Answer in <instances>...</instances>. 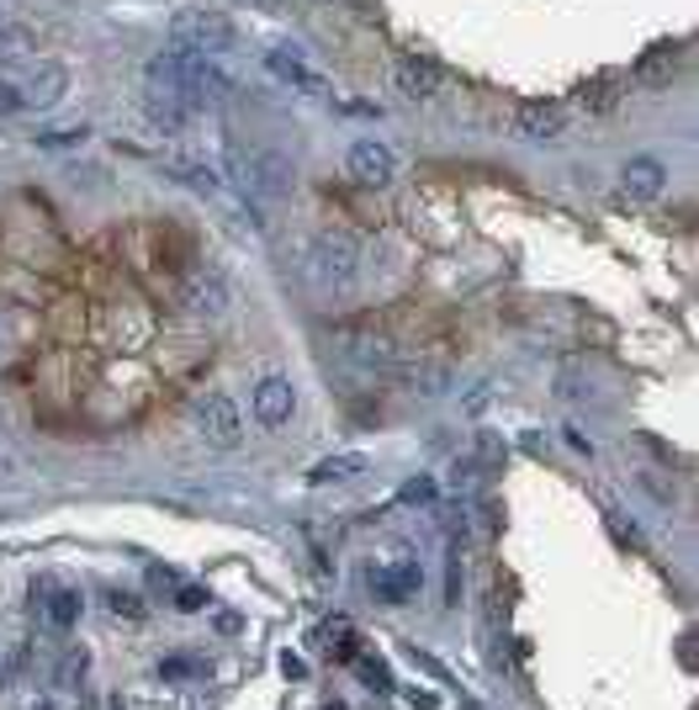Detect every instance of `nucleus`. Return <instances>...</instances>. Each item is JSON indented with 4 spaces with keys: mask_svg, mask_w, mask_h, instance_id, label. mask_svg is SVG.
<instances>
[{
    "mask_svg": "<svg viewBox=\"0 0 699 710\" xmlns=\"http://www.w3.org/2000/svg\"><path fill=\"white\" fill-rule=\"evenodd\" d=\"M228 176L249 201H282L292 197V165H286L276 149H260V144H234L228 149Z\"/></svg>",
    "mask_w": 699,
    "mask_h": 710,
    "instance_id": "f03ea898",
    "label": "nucleus"
},
{
    "mask_svg": "<svg viewBox=\"0 0 699 710\" xmlns=\"http://www.w3.org/2000/svg\"><path fill=\"white\" fill-rule=\"evenodd\" d=\"M292 414H297V387L286 377H265L260 387H255V420H260L265 430H282Z\"/></svg>",
    "mask_w": 699,
    "mask_h": 710,
    "instance_id": "9d476101",
    "label": "nucleus"
},
{
    "mask_svg": "<svg viewBox=\"0 0 699 710\" xmlns=\"http://www.w3.org/2000/svg\"><path fill=\"white\" fill-rule=\"evenodd\" d=\"M191 424H197V435L213 445V451H234L244 435L239 408H234V398H223V393H201V398L191 403Z\"/></svg>",
    "mask_w": 699,
    "mask_h": 710,
    "instance_id": "39448f33",
    "label": "nucleus"
},
{
    "mask_svg": "<svg viewBox=\"0 0 699 710\" xmlns=\"http://www.w3.org/2000/svg\"><path fill=\"white\" fill-rule=\"evenodd\" d=\"M111 610H117V615H122V621H144V615H149V610H144V600H138V594H117V589H111Z\"/></svg>",
    "mask_w": 699,
    "mask_h": 710,
    "instance_id": "412c9836",
    "label": "nucleus"
},
{
    "mask_svg": "<svg viewBox=\"0 0 699 710\" xmlns=\"http://www.w3.org/2000/svg\"><path fill=\"white\" fill-rule=\"evenodd\" d=\"M345 170L355 186H387L393 180V155H387V144H376V138H355L345 149Z\"/></svg>",
    "mask_w": 699,
    "mask_h": 710,
    "instance_id": "0eeeda50",
    "label": "nucleus"
},
{
    "mask_svg": "<svg viewBox=\"0 0 699 710\" xmlns=\"http://www.w3.org/2000/svg\"><path fill=\"white\" fill-rule=\"evenodd\" d=\"M27 107L22 86H11V80H0V117H17V111Z\"/></svg>",
    "mask_w": 699,
    "mask_h": 710,
    "instance_id": "4be33fe9",
    "label": "nucleus"
},
{
    "mask_svg": "<svg viewBox=\"0 0 699 710\" xmlns=\"http://www.w3.org/2000/svg\"><path fill=\"white\" fill-rule=\"evenodd\" d=\"M610 96H614V80H589V86L578 90V101H583V107H593V111L610 107Z\"/></svg>",
    "mask_w": 699,
    "mask_h": 710,
    "instance_id": "aec40b11",
    "label": "nucleus"
},
{
    "mask_svg": "<svg viewBox=\"0 0 699 710\" xmlns=\"http://www.w3.org/2000/svg\"><path fill=\"white\" fill-rule=\"evenodd\" d=\"M620 186H626V197L631 201H652L662 186H668V176H662V165L657 159H631L626 165V176H620Z\"/></svg>",
    "mask_w": 699,
    "mask_h": 710,
    "instance_id": "2eb2a0df",
    "label": "nucleus"
},
{
    "mask_svg": "<svg viewBox=\"0 0 699 710\" xmlns=\"http://www.w3.org/2000/svg\"><path fill=\"white\" fill-rule=\"evenodd\" d=\"M393 86L408 96V101H430L440 86H445V75H440L430 59H397L393 69Z\"/></svg>",
    "mask_w": 699,
    "mask_h": 710,
    "instance_id": "9b49d317",
    "label": "nucleus"
},
{
    "mask_svg": "<svg viewBox=\"0 0 699 710\" xmlns=\"http://www.w3.org/2000/svg\"><path fill=\"white\" fill-rule=\"evenodd\" d=\"M80 610H86L80 589H53V600H48V621H53V625H75V621H80Z\"/></svg>",
    "mask_w": 699,
    "mask_h": 710,
    "instance_id": "6ab92c4d",
    "label": "nucleus"
},
{
    "mask_svg": "<svg viewBox=\"0 0 699 710\" xmlns=\"http://www.w3.org/2000/svg\"><path fill=\"white\" fill-rule=\"evenodd\" d=\"M366 472V456L361 451H339V456H324V462L307 472V483H345V477H361Z\"/></svg>",
    "mask_w": 699,
    "mask_h": 710,
    "instance_id": "dca6fc26",
    "label": "nucleus"
},
{
    "mask_svg": "<svg viewBox=\"0 0 699 710\" xmlns=\"http://www.w3.org/2000/svg\"><path fill=\"white\" fill-rule=\"evenodd\" d=\"M430 499H435V477H414L403 489V504H430Z\"/></svg>",
    "mask_w": 699,
    "mask_h": 710,
    "instance_id": "5701e85b",
    "label": "nucleus"
},
{
    "mask_svg": "<svg viewBox=\"0 0 699 710\" xmlns=\"http://www.w3.org/2000/svg\"><path fill=\"white\" fill-rule=\"evenodd\" d=\"M180 303H186V313L218 318V313H228V282H223L218 270H191L180 282Z\"/></svg>",
    "mask_w": 699,
    "mask_h": 710,
    "instance_id": "6e6552de",
    "label": "nucleus"
},
{
    "mask_svg": "<svg viewBox=\"0 0 699 710\" xmlns=\"http://www.w3.org/2000/svg\"><path fill=\"white\" fill-rule=\"evenodd\" d=\"M673 75H678V48H652V53L636 65V80H641V86H668Z\"/></svg>",
    "mask_w": 699,
    "mask_h": 710,
    "instance_id": "a211bd4d",
    "label": "nucleus"
},
{
    "mask_svg": "<svg viewBox=\"0 0 699 710\" xmlns=\"http://www.w3.org/2000/svg\"><path fill=\"white\" fill-rule=\"evenodd\" d=\"M149 80H159L165 90H175L186 107H213L228 96V75L218 69V59H201V53H186V48H165L149 65Z\"/></svg>",
    "mask_w": 699,
    "mask_h": 710,
    "instance_id": "f257e3e1",
    "label": "nucleus"
},
{
    "mask_svg": "<svg viewBox=\"0 0 699 710\" xmlns=\"http://www.w3.org/2000/svg\"><path fill=\"white\" fill-rule=\"evenodd\" d=\"M0 48H6V17H0Z\"/></svg>",
    "mask_w": 699,
    "mask_h": 710,
    "instance_id": "a878e982",
    "label": "nucleus"
},
{
    "mask_svg": "<svg viewBox=\"0 0 699 710\" xmlns=\"http://www.w3.org/2000/svg\"><path fill=\"white\" fill-rule=\"evenodd\" d=\"M144 117H149L159 134H180V128L191 122V107H186L175 90H154L149 101H144Z\"/></svg>",
    "mask_w": 699,
    "mask_h": 710,
    "instance_id": "4468645a",
    "label": "nucleus"
},
{
    "mask_svg": "<svg viewBox=\"0 0 699 710\" xmlns=\"http://www.w3.org/2000/svg\"><path fill=\"white\" fill-rule=\"evenodd\" d=\"M22 96H27V107H53V101L65 96V69H59V65H38V69H32V86H27Z\"/></svg>",
    "mask_w": 699,
    "mask_h": 710,
    "instance_id": "f3484780",
    "label": "nucleus"
},
{
    "mask_svg": "<svg viewBox=\"0 0 699 710\" xmlns=\"http://www.w3.org/2000/svg\"><path fill=\"white\" fill-rule=\"evenodd\" d=\"M265 69L276 75V80H286L292 90H303V96H318V101H334V90H328V80H318L313 69L303 65V53L292 43H265Z\"/></svg>",
    "mask_w": 699,
    "mask_h": 710,
    "instance_id": "423d86ee",
    "label": "nucleus"
},
{
    "mask_svg": "<svg viewBox=\"0 0 699 710\" xmlns=\"http://www.w3.org/2000/svg\"><path fill=\"white\" fill-rule=\"evenodd\" d=\"M165 673H170V679H180V673H191V658H170V663H165Z\"/></svg>",
    "mask_w": 699,
    "mask_h": 710,
    "instance_id": "393cba45",
    "label": "nucleus"
},
{
    "mask_svg": "<svg viewBox=\"0 0 699 710\" xmlns=\"http://www.w3.org/2000/svg\"><path fill=\"white\" fill-rule=\"evenodd\" d=\"M514 122H520V134H524V138L547 144V138H557L562 128H568V111L557 107V101H524Z\"/></svg>",
    "mask_w": 699,
    "mask_h": 710,
    "instance_id": "f8f14e48",
    "label": "nucleus"
},
{
    "mask_svg": "<svg viewBox=\"0 0 699 710\" xmlns=\"http://www.w3.org/2000/svg\"><path fill=\"white\" fill-rule=\"evenodd\" d=\"M419 589H424V568H419V562H387V568H376L372 573V594L382 604L414 600Z\"/></svg>",
    "mask_w": 699,
    "mask_h": 710,
    "instance_id": "1a4fd4ad",
    "label": "nucleus"
},
{
    "mask_svg": "<svg viewBox=\"0 0 699 710\" xmlns=\"http://www.w3.org/2000/svg\"><path fill=\"white\" fill-rule=\"evenodd\" d=\"M159 170H165L170 180H180L186 191H201V197H213V191H218V170H213V165H201V159L165 155V159H159Z\"/></svg>",
    "mask_w": 699,
    "mask_h": 710,
    "instance_id": "ddd939ff",
    "label": "nucleus"
},
{
    "mask_svg": "<svg viewBox=\"0 0 699 710\" xmlns=\"http://www.w3.org/2000/svg\"><path fill=\"white\" fill-rule=\"evenodd\" d=\"M170 38H175V48L213 59V53H228L239 32H234V17H223L213 6H191V11H180L170 22Z\"/></svg>",
    "mask_w": 699,
    "mask_h": 710,
    "instance_id": "20e7f679",
    "label": "nucleus"
},
{
    "mask_svg": "<svg viewBox=\"0 0 699 710\" xmlns=\"http://www.w3.org/2000/svg\"><path fill=\"white\" fill-rule=\"evenodd\" d=\"M175 604H180V610L191 615V610H201V604H207V594H201L197 583H191V589H175Z\"/></svg>",
    "mask_w": 699,
    "mask_h": 710,
    "instance_id": "b1692460",
    "label": "nucleus"
},
{
    "mask_svg": "<svg viewBox=\"0 0 699 710\" xmlns=\"http://www.w3.org/2000/svg\"><path fill=\"white\" fill-rule=\"evenodd\" d=\"M303 270L313 287H328L339 292L355 282V270H361V255H355V245H350L345 234H313L303 245Z\"/></svg>",
    "mask_w": 699,
    "mask_h": 710,
    "instance_id": "7ed1b4c3",
    "label": "nucleus"
}]
</instances>
